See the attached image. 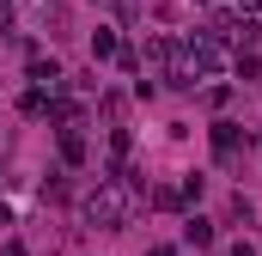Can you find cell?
<instances>
[{
  "mask_svg": "<svg viewBox=\"0 0 262 256\" xmlns=\"http://www.w3.org/2000/svg\"><path fill=\"white\" fill-rule=\"evenodd\" d=\"M128 214H134V195L122 189V183H98V195L85 201V220H92V226H104V232L128 226Z\"/></svg>",
  "mask_w": 262,
  "mask_h": 256,
  "instance_id": "cell-1",
  "label": "cell"
},
{
  "mask_svg": "<svg viewBox=\"0 0 262 256\" xmlns=\"http://www.w3.org/2000/svg\"><path fill=\"white\" fill-rule=\"evenodd\" d=\"M31 79H43V86H55V61H43V55H31Z\"/></svg>",
  "mask_w": 262,
  "mask_h": 256,
  "instance_id": "cell-2",
  "label": "cell"
},
{
  "mask_svg": "<svg viewBox=\"0 0 262 256\" xmlns=\"http://www.w3.org/2000/svg\"><path fill=\"white\" fill-rule=\"evenodd\" d=\"M183 238H189V244H207V238H213V226H207V220H189V226H183Z\"/></svg>",
  "mask_w": 262,
  "mask_h": 256,
  "instance_id": "cell-3",
  "label": "cell"
},
{
  "mask_svg": "<svg viewBox=\"0 0 262 256\" xmlns=\"http://www.w3.org/2000/svg\"><path fill=\"white\" fill-rule=\"evenodd\" d=\"M92 55H98V61H104V55H116V37H110V31H98V37H92Z\"/></svg>",
  "mask_w": 262,
  "mask_h": 256,
  "instance_id": "cell-4",
  "label": "cell"
},
{
  "mask_svg": "<svg viewBox=\"0 0 262 256\" xmlns=\"http://www.w3.org/2000/svg\"><path fill=\"white\" fill-rule=\"evenodd\" d=\"M146 256H171V250H146Z\"/></svg>",
  "mask_w": 262,
  "mask_h": 256,
  "instance_id": "cell-5",
  "label": "cell"
}]
</instances>
